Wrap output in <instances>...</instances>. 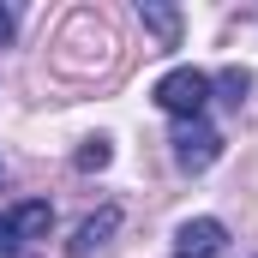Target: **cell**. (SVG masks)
Returning <instances> with one entry per match:
<instances>
[{
	"label": "cell",
	"instance_id": "cell-2",
	"mask_svg": "<svg viewBox=\"0 0 258 258\" xmlns=\"http://www.w3.org/2000/svg\"><path fill=\"white\" fill-rule=\"evenodd\" d=\"M168 144H174V162H180L186 174H204V168L222 156V132H216V126H204V120H180Z\"/></svg>",
	"mask_w": 258,
	"mask_h": 258
},
{
	"label": "cell",
	"instance_id": "cell-1",
	"mask_svg": "<svg viewBox=\"0 0 258 258\" xmlns=\"http://www.w3.org/2000/svg\"><path fill=\"white\" fill-rule=\"evenodd\" d=\"M204 102H210V78L198 66H174L156 78V108H168L174 120H204Z\"/></svg>",
	"mask_w": 258,
	"mask_h": 258
},
{
	"label": "cell",
	"instance_id": "cell-8",
	"mask_svg": "<svg viewBox=\"0 0 258 258\" xmlns=\"http://www.w3.org/2000/svg\"><path fill=\"white\" fill-rule=\"evenodd\" d=\"M78 168H108V138H90L78 150Z\"/></svg>",
	"mask_w": 258,
	"mask_h": 258
},
{
	"label": "cell",
	"instance_id": "cell-3",
	"mask_svg": "<svg viewBox=\"0 0 258 258\" xmlns=\"http://www.w3.org/2000/svg\"><path fill=\"white\" fill-rule=\"evenodd\" d=\"M228 252V228L216 222V216H198L180 228V240H174V258H222Z\"/></svg>",
	"mask_w": 258,
	"mask_h": 258
},
{
	"label": "cell",
	"instance_id": "cell-10",
	"mask_svg": "<svg viewBox=\"0 0 258 258\" xmlns=\"http://www.w3.org/2000/svg\"><path fill=\"white\" fill-rule=\"evenodd\" d=\"M12 30H18V18H12V6H0V42H12Z\"/></svg>",
	"mask_w": 258,
	"mask_h": 258
},
{
	"label": "cell",
	"instance_id": "cell-6",
	"mask_svg": "<svg viewBox=\"0 0 258 258\" xmlns=\"http://www.w3.org/2000/svg\"><path fill=\"white\" fill-rule=\"evenodd\" d=\"M138 12H144V24L162 36V48H174V42H180V12H174V6H150V0H144Z\"/></svg>",
	"mask_w": 258,
	"mask_h": 258
},
{
	"label": "cell",
	"instance_id": "cell-9",
	"mask_svg": "<svg viewBox=\"0 0 258 258\" xmlns=\"http://www.w3.org/2000/svg\"><path fill=\"white\" fill-rule=\"evenodd\" d=\"M18 252H24V240H18V228L0 216V258H18Z\"/></svg>",
	"mask_w": 258,
	"mask_h": 258
},
{
	"label": "cell",
	"instance_id": "cell-5",
	"mask_svg": "<svg viewBox=\"0 0 258 258\" xmlns=\"http://www.w3.org/2000/svg\"><path fill=\"white\" fill-rule=\"evenodd\" d=\"M114 228H120V210H114V204H108V210H96V216L78 228V240H72V258H90L102 240H108V234H114Z\"/></svg>",
	"mask_w": 258,
	"mask_h": 258
},
{
	"label": "cell",
	"instance_id": "cell-7",
	"mask_svg": "<svg viewBox=\"0 0 258 258\" xmlns=\"http://www.w3.org/2000/svg\"><path fill=\"white\" fill-rule=\"evenodd\" d=\"M216 84H222V96H228V102H234V108H240V96H246V84H252V78H246V72H240V66H228V72H222V78H216Z\"/></svg>",
	"mask_w": 258,
	"mask_h": 258
},
{
	"label": "cell",
	"instance_id": "cell-4",
	"mask_svg": "<svg viewBox=\"0 0 258 258\" xmlns=\"http://www.w3.org/2000/svg\"><path fill=\"white\" fill-rule=\"evenodd\" d=\"M6 222L18 228V240H42V234L54 228V210H48V198H24V204L6 210Z\"/></svg>",
	"mask_w": 258,
	"mask_h": 258
}]
</instances>
